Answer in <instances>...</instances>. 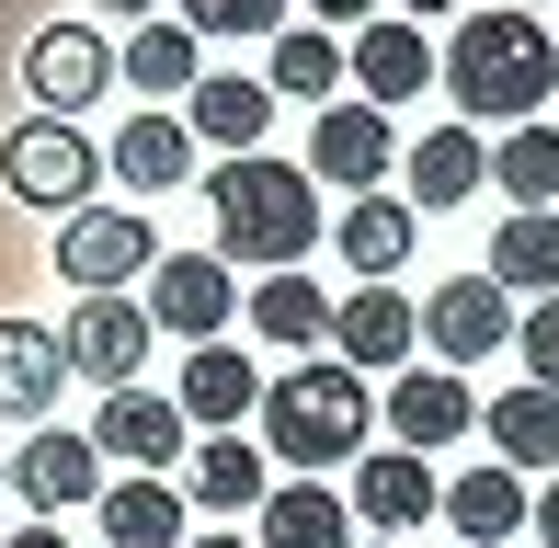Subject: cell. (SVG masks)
Returning a JSON list of instances; mask_svg holds the SVG:
<instances>
[{"label": "cell", "mask_w": 559, "mask_h": 548, "mask_svg": "<svg viewBox=\"0 0 559 548\" xmlns=\"http://www.w3.org/2000/svg\"><path fill=\"white\" fill-rule=\"evenodd\" d=\"M366 378L354 366H286V378L263 389V457H286L297 480H320V468H343V457H366Z\"/></svg>", "instance_id": "cell-3"}, {"label": "cell", "mask_w": 559, "mask_h": 548, "mask_svg": "<svg viewBox=\"0 0 559 548\" xmlns=\"http://www.w3.org/2000/svg\"><path fill=\"white\" fill-rule=\"evenodd\" d=\"M435 503H445V526L468 537V548H502V537L525 526V480H514L502 457H491V468H468V480H445Z\"/></svg>", "instance_id": "cell-19"}, {"label": "cell", "mask_w": 559, "mask_h": 548, "mask_svg": "<svg viewBox=\"0 0 559 548\" xmlns=\"http://www.w3.org/2000/svg\"><path fill=\"white\" fill-rule=\"evenodd\" d=\"M320 12V35H332V23H377V0H309Z\"/></svg>", "instance_id": "cell-36"}, {"label": "cell", "mask_w": 559, "mask_h": 548, "mask_svg": "<svg viewBox=\"0 0 559 548\" xmlns=\"http://www.w3.org/2000/svg\"><path fill=\"white\" fill-rule=\"evenodd\" d=\"M104 81H115V46L92 35V23H46V35L23 46V92H35V104L58 115V127H69V115H81Z\"/></svg>", "instance_id": "cell-9"}, {"label": "cell", "mask_w": 559, "mask_h": 548, "mask_svg": "<svg viewBox=\"0 0 559 548\" xmlns=\"http://www.w3.org/2000/svg\"><path fill=\"white\" fill-rule=\"evenodd\" d=\"M206 206H217V263L286 274V263H309V240H320V183H309V171H286V160H263V148L217 160Z\"/></svg>", "instance_id": "cell-2"}, {"label": "cell", "mask_w": 559, "mask_h": 548, "mask_svg": "<svg viewBox=\"0 0 559 548\" xmlns=\"http://www.w3.org/2000/svg\"><path fill=\"white\" fill-rule=\"evenodd\" d=\"M104 12H138V23H148V0H104Z\"/></svg>", "instance_id": "cell-38"}, {"label": "cell", "mask_w": 559, "mask_h": 548, "mask_svg": "<svg viewBox=\"0 0 559 548\" xmlns=\"http://www.w3.org/2000/svg\"><path fill=\"white\" fill-rule=\"evenodd\" d=\"M12 468V491L35 514H69V503H104V457H92V434H35L23 457H0Z\"/></svg>", "instance_id": "cell-13"}, {"label": "cell", "mask_w": 559, "mask_h": 548, "mask_svg": "<svg viewBox=\"0 0 559 548\" xmlns=\"http://www.w3.org/2000/svg\"><path fill=\"white\" fill-rule=\"evenodd\" d=\"M435 468L423 457H354V503L343 514H366V526H423V514H435Z\"/></svg>", "instance_id": "cell-22"}, {"label": "cell", "mask_w": 559, "mask_h": 548, "mask_svg": "<svg viewBox=\"0 0 559 548\" xmlns=\"http://www.w3.org/2000/svg\"><path fill=\"white\" fill-rule=\"evenodd\" d=\"M251 401H263V366H240L228 343H194V366H183V389H171V412H183V422H217V434H240Z\"/></svg>", "instance_id": "cell-18"}, {"label": "cell", "mask_w": 559, "mask_h": 548, "mask_svg": "<svg viewBox=\"0 0 559 548\" xmlns=\"http://www.w3.org/2000/svg\"><path fill=\"white\" fill-rule=\"evenodd\" d=\"M0 183H12L23 206L81 217V206H92V183H104V148H92L81 127H58V115H23V127L0 138Z\"/></svg>", "instance_id": "cell-4"}, {"label": "cell", "mask_w": 559, "mask_h": 548, "mask_svg": "<svg viewBox=\"0 0 559 548\" xmlns=\"http://www.w3.org/2000/svg\"><path fill=\"white\" fill-rule=\"evenodd\" d=\"M263 115H274V92H263V81H194V104H183V138H217L228 160H240V148L263 138Z\"/></svg>", "instance_id": "cell-28"}, {"label": "cell", "mask_w": 559, "mask_h": 548, "mask_svg": "<svg viewBox=\"0 0 559 548\" xmlns=\"http://www.w3.org/2000/svg\"><path fill=\"white\" fill-rule=\"evenodd\" d=\"M332 252L366 274V286H377V274H400V263H412V206H400V194H354L343 229H332Z\"/></svg>", "instance_id": "cell-23"}, {"label": "cell", "mask_w": 559, "mask_h": 548, "mask_svg": "<svg viewBox=\"0 0 559 548\" xmlns=\"http://www.w3.org/2000/svg\"><path fill=\"white\" fill-rule=\"evenodd\" d=\"M525 526H537V537L559 548V480H548V491H525Z\"/></svg>", "instance_id": "cell-35"}, {"label": "cell", "mask_w": 559, "mask_h": 548, "mask_svg": "<svg viewBox=\"0 0 559 548\" xmlns=\"http://www.w3.org/2000/svg\"><path fill=\"white\" fill-rule=\"evenodd\" d=\"M58 355H69V378H92V389H138V366H148V309H138V297H81L69 332H58Z\"/></svg>", "instance_id": "cell-7"}, {"label": "cell", "mask_w": 559, "mask_h": 548, "mask_svg": "<svg viewBox=\"0 0 559 548\" xmlns=\"http://www.w3.org/2000/svg\"><path fill=\"white\" fill-rule=\"evenodd\" d=\"M525 366H537V389H559V297H537V309H525Z\"/></svg>", "instance_id": "cell-34"}, {"label": "cell", "mask_w": 559, "mask_h": 548, "mask_svg": "<svg viewBox=\"0 0 559 548\" xmlns=\"http://www.w3.org/2000/svg\"><path fill=\"white\" fill-rule=\"evenodd\" d=\"M183 35H286V0H183Z\"/></svg>", "instance_id": "cell-33"}, {"label": "cell", "mask_w": 559, "mask_h": 548, "mask_svg": "<svg viewBox=\"0 0 559 548\" xmlns=\"http://www.w3.org/2000/svg\"><path fill=\"white\" fill-rule=\"evenodd\" d=\"M412 320H423V343H435L445 366H479V355H502V343H514V297H502L491 274H445Z\"/></svg>", "instance_id": "cell-6"}, {"label": "cell", "mask_w": 559, "mask_h": 548, "mask_svg": "<svg viewBox=\"0 0 559 548\" xmlns=\"http://www.w3.org/2000/svg\"><path fill=\"white\" fill-rule=\"evenodd\" d=\"M0 491H12V468H0Z\"/></svg>", "instance_id": "cell-41"}, {"label": "cell", "mask_w": 559, "mask_h": 548, "mask_svg": "<svg viewBox=\"0 0 559 548\" xmlns=\"http://www.w3.org/2000/svg\"><path fill=\"white\" fill-rule=\"evenodd\" d=\"M228 309H240V274H228L217 252H171L148 263V332H183V343H217Z\"/></svg>", "instance_id": "cell-8"}, {"label": "cell", "mask_w": 559, "mask_h": 548, "mask_svg": "<svg viewBox=\"0 0 559 548\" xmlns=\"http://www.w3.org/2000/svg\"><path fill=\"white\" fill-rule=\"evenodd\" d=\"M479 422V401H468V378L456 366H412V378L389 389V434H400V457H435V445H456Z\"/></svg>", "instance_id": "cell-10"}, {"label": "cell", "mask_w": 559, "mask_h": 548, "mask_svg": "<svg viewBox=\"0 0 559 548\" xmlns=\"http://www.w3.org/2000/svg\"><path fill=\"white\" fill-rule=\"evenodd\" d=\"M104 548H183V491L171 480H104Z\"/></svg>", "instance_id": "cell-21"}, {"label": "cell", "mask_w": 559, "mask_h": 548, "mask_svg": "<svg viewBox=\"0 0 559 548\" xmlns=\"http://www.w3.org/2000/svg\"><path fill=\"white\" fill-rule=\"evenodd\" d=\"M58 378H69L58 332H46V320H0V422L58 412Z\"/></svg>", "instance_id": "cell-15"}, {"label": "cell", "mask_w": 559, "mask_h": 548, "mask_svg": "<svg viewBox=\"0 0 559 548\" xmlns=\"http://www.w3.org/2000/svg\"><path fill=\"white\" fill-rule=\"evenodd\" d=\"M491 183L514 194V217H548V206H559V127H548V115H537V127H502Z\"/></svg>", "instance_id": "cell-25"}, {"label": "cell", "mask_w": 559, "mask_h": 548, "mask_svg": "<svg viewBox=\"0 0 559 548\" xmlns=\"http://www.w3.org/2000/svg\"><path fill=\"white\" fill-rule=\"evenodd\" d=\"M274 92H309V104H332V92H343V46L320 35V23H286V35H274Z\"/></svg>", "instance_id": "cell-32"}, {"label": "cell", "mask_w": 559, "mask_h": 548, "mask_svg": "<svg viewBox=\"0 0 559 548\" xmlns=\"http://www.w3.org/2000/svg\"><path fill=\"white\" fill-rule=\"evenodd\" d=\"M343 69H354V92L389 115V104H412V92L435 81V46H423V23L377 12V23H354V58H343Z\"/></svg>", "instance_id": "cell-11"}, {"label": "cell", "mask_w": 559, "mask_h": 548, "mask_svg": "<svg viewBox=\"0 0 559 548\" xmlns=\"http://www.w3.org/2000/svg\"><path fill=\"white\" fill-rule=\"evenodd\" d=\"M148 263H160V252H148V217L138 206H81L58 229V274L81 297H126V274H148Z\"/></svg>", "instance_id": "cell-5"}, {"label": "cell", "mask_w": 559, "mask_h": 548, "mask_svg": "<svg viewBox=\"0 0 559 548\" xmlns=\"http://www.w3.org/2000/svg\"><path fill=\"white\" fill-rule=\"evenodd\" d=\"M445 92L456 115H479V127H537L559 104V46L537 12H468L445 35Z\"/></svg>", "instance_id": "cell-1"}, {"label": "cell", "mask_w": 559, "mask_h": 548, "mask_svg": "<svg viewBox=\"0 0 559 548\" xmlns=\"http://www.w3.org/2000/svg\"><path fill=\"white\" fill-rule=\"evenodd\" d=\"M479 434L502 445V468H514V480H525V468H548V457H559V389H537V378L502 389V401L479 412Z\"/></svg>", "instance_id": "cell-20"}, {"label": "cell", "mask_w": 559, "mask_h": 548, "mask_svg": "<svg viewBox=\"0 0 559 548\" xmlns=\"http://www.w3.org/2000/svg\"><path fill=\"white\" fill-rule=\"evenodd\" d=\"M479 274H491L502 297H514V286H525V297H559V206H548V217H502Z\"/></svg>", "instance_id": "cell-24"}, {"label": "cell", "mask_w": 559, "mask_h": 548, "mask_svg": "<svg viewBox=\"0 0 559 548\" xmlns=\"http://www.w3.org/2000/svg\"><path fill=\"white\" fill-rule=\"evenodd\" d=\"M0 548H69V537L58 526H23V537H0Z\"/></svg>", "instance_id": "cell-37"}, {"label": "cell", "mask_w": 559, "mask_h": 548, "mask_svg": "<svg viewBox=\"0 0 559 548\" xmlns=\"http://www.w3.org/2000/svg\"><path fill=\"white\" fill-rule=\"evenodd\" d=\"M389 160H400V138H389L377 104H320V127H309V171L320 183H377Z\"/></svg>", "instance_id": "cell-14"}, {"label": "cell", "mask_w": 559, "mask_h": 548, "mask_svg": "<svg viewBox=\"0 0 559 548\" xmlns=\"http://www.w3.org/2000/svg\"><path fill=\"white\" fill-rule=\"evenodd\" d=\"M479 183H491V148H479L468 127H435L412 148V194H423V206H468Z\"/></svg>", "instance_id": "cell-27"}, {"label": "cell", "mask_w": 559, "mask_h": 548, "mask_svg": "<svg viewBox=\"0 0 559 548\" xmlns=\"http://www.w3.org/2000/svg\"><path fill=\"white\" fill-rule=\"evenodd\" d=\"M183 548H240V537H183Z\"/></svg>", "instance_id": "cell-39"}, {"label": "cell", "mask_w": 559, "mask_h": 548, "mask_svg": "<svg viewBox=\"0 0 559 548\" xmlns=\"http://www.w3.org/2000/svg\"><path fill=\"white\" fill-rule=\"evenodd\" d=\"M92 457H138V480H160L183 457V412L160 389H104V422H92Z\"/></svg>", "instance_id": "cell-12"}, {"label": "cell", "mask_w": 559, "mask_h": 548, "mask_svg": "<svg viewBox=\"0 0 559 548\" xmlns=\"http://www.w3.org/2000/svg\"><path fill=\"white\" fill-rule=\"evenodd\" d=\"M183 503H206V514H251V503H263V445L206 434V445H194V468H183Z\"/></svg>", "instance_id": "cell-26"}, {"label": "cell", "mask_w": 559, "mask_h": 548, "mask_svg": "<svg viewBox=\"0 0 559 548\" xmlns=\"http://www.w3.org/2000/svg\"><path fill=\"white\" fill-rule=\"evenodd\" d=\"M332 343H343V366H400L423 343V320H412L400 286H354L343 309H332Z\"/></svg>", "instance_id": "cell-16"}, {"label": "cell", "mask_w": 559, "mask_h": 548, "mask_svg": "<svg viewBox=\"0 0 559 548\" xmlns=\"http://www.w3.org/2000/svg\"><path fill=\"white\" fill-rule=\"evenodd\" d=\"M115 69H126L138 92H194V81H206V69H194V35H183V23H138Z\"/></svg>", "instance_id": "cell-31"}, {"label": "cell", "mask_w": 559, "mask_h": 548, "mask_svg": "<svg viewBox=\"0 0 559 548\" xmlns=\"http://www.w3.org/2000/svg\"><path fill=\"white\" fill-rule=\"evenodd\" d=\"M412 12H445V0H412Z\"/></svg>", "instance_id": "cell-40"}, {"label": "cell", "mask_w": 559, "mask_h": 548, "mask_svg": "<svg viewBox=\"0 0 559 548\" xmlns=\"http://www.w3.org/2000/svg\"><path fill=\"white\" fill-rule=\"evenodd\" d=\"M115 171H126V183H148V194H160V183H183V171H194L183 115H138V127L115 138Z\"/></svg>", "instance_id": "cell-30"}, {"label": "cell", "mask_w": 559, "mask_h": 548, "mask_svg": "<svg viewBox=\"0 0 559 548\" xmlns=\"http://www.w3.org/2000/svg\"><path fill=\"white\" fill-rule=\"evenodd\" d=\"M251 332L286 343V355L297 343H332V297H320L309 274H263V286H251Z\"/></svg>", "instance_id": "cell-29"}, {"label": "cell", "mask_w": 559, "mask_h": 548, "mask_svg": "<svg viewBox=\"0 0 559 548\" xmlns=\"http://www.w3.org/2000/svg\"><path fill=\"white\" fill-rule=\"evenodd\" d=\"M251 548H354V514L332 480H274L263 491V537Z\"/></svg>", "instance_id": "cell-17"}]
</instances>
